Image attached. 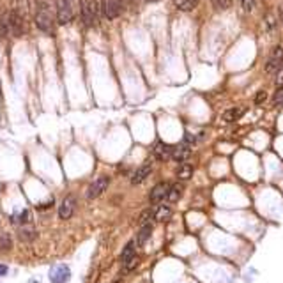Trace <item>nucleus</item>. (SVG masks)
Listing matches in <instances>:
<instances>
[{
    "mask_svg": "<svg viewBox=\"0 0 283 283\" xmlns=\"http://www.w3.org/2000/svg\"><path fill=\"white\" fill-rule=\"evenodd\" d=\"M36 25L39 30H43L44 34H53L55 32V20L48 2L39 0L36 5Z\"/></svg>",
    "mask_w": 283,
    "mask_h": 283,
    "instance_id": "f257e3e1",
    "label": "nucleus"
},
{
    "mask_svg": "<svg viewBox=\"0 0 283 283\" xmlns=\"http://www.w3.org/2000/svg\"><path fill=\"white\" fill-rule=\"evenodd\" d=\"M80 14L85 27H94L98 25V14H99V4L98 0H80Z\"/></svg>",
    "mask_w": 283,
    "mask_h": 283,
    "instance_id": "f03ea898",
    "label": "nucleus"
},
{
    "mask_svg": "<svg viewBox=\"0 0 283 283\" xmlns=\"http://www.w3.org/2000/svg\"><path fill=\"white\" fill-rule=\"evenodd\" d=\"M7 25H9L11 36L20 37L25 34V16L18 9H13L7 13Z\"/></svg>",
    "mask_w": 283,
    "mask_h": 283,
    "instance_id": "7ed1b4c3",
    "label": "nucleus"
},
{
    "mask_svg": "<svg viewBox=\"0 0 283 283\" xmlns=\"http://www.w3.org/2000/svg\"><path fill=\"white\" fill-rule=\"evenodd\" d=\"M73 5L71 0H57V22L59 25H67L73 22Z\"/></svg>",
    "mask_w": 283,
    "mask_h": 283,
    "instance_id": "20e7f679",
    "label": "nucleus"
},
{
    "mask_svg": "<svg viewBox=\"0 0 283 283\" xmlns=\"http://www.w3.org/2000/svg\"><path fill=\"white\" fill-rule=\"evenodd\" d=\"M108 184H110V179H108V177H99V179H96L92 184L88 186L87 198L88 200H94V198H98V196H101L103 193L107 191Z\"/></svg>",
    "mask_w": 283,
    "mask_h": 283,
    "instance_id": "39448f33",
    "label": "nucleus"
},
{
    "mask_svg": "<svg viewBox=\"0 0 283 283\" xmlns=\"http://www.w3.org/2000/svg\"><path fill=\"white\" fill-rule=\"evenodd\" d=\"M121 262H122V265H126V269L128 271L135 265V262H136V242L135 241H130L124 246L122 255H121Z\"/></svg>",
    "mask_w": 283,
    "mask_h": 283,
    "instance_id": "423d86ee",
    "label": "nucleus"
},
{
    "mask_svg": "<svg viewBox=\"0 0 283 283\" xmlns=\"http://www.w3.org/2000/svg\"><path fill=\"white\" fill-rule=\"evenodd\" d=\"M283 65V48L282 46H276L274 48V51L271 53L269 61H267V64H265V71L271 74H274L276 71L280 69Z\"/></svg>",
    "mask_w": 283,
    "mask_h": 283,
    "instance_id": "0eeeda50",
    "label": "nucleus"
},
{
    "mask_svg": "<svg viewBox=\"0 0 283 283\" xmlns=\"http://www.w3.org/2000/svg\"><path fill=\"white\" fill-rule=\"evenodd\" d=\"M71 278V269L67 265H57L55 269L50 271L51 283H67Z\"/></svg>",
    "mask_w": 283,
    "mask_h": 283,
    "instance_id": "6e6552de",
    "label": "nucleus"
},
{
    "mask_svg": "<svg viewBox=\"0 0 283 283\" xmlns=\"http://www.w3.org/2000/svg\"><path fill=\"white\" fill-rule=\"evenodd\" d=\"M103 11L108 20L117 18L122 11V2L121 0H103Z\"/></svg>",
    "mask_w": 283,
    "mask_h": 283,
    "instance_id": "1a4fd4ad",
    "label": "nucleus"
},
{
    "mask_svg": "<svg viewBox=\"0 0 283 283\" xmlns=\"http://www.w3.org/2000/svg\"><path fill=\"white\" fill-rule=\"evenodd\" d=\"M168 188H170V184H167V182H159V184L154 186L152 190H151V195H149L151 204H159V202L167 198Z\"/></svg>",
    "mask_w": 283,
    "mask_h": 283,
    "instance_id": "9d476101",
    "label": "nucleus"
},
{
    "mask_svg": "<svg viewBox=\"0 0 283 283\" xmlns=\"http://www.w3.org/2000/svg\"><path fill=\"white\" fill-rule=\"evenodd\" d=\"M152 154L154 158L159 159V161H167V159H170V156H172V147L168 144H165V142H156L152 147Z\"/></svg>",
    "mask_w": 283,
    "mask_h": 283,
    "instance_id": "9b49d317",
    "label": "nucleus"
},
{
    "mask_svg": "<svg viewBox=\"0 0 283 283\" xmlns=\"http://www.w3.org/2000/svg\"><path fill=\"white\" fill-rule=\"evenodd\" d=\"M190 154H191L190 145L182 142V144H179V145H175V147H172V156H170V158H172L174 161H177V163H184L186 159L190 158Z\"/></svg>",
    "mask_w": 283,
    "mask_h": 283,
    "instance_id": "f8f14e48",
    "label": "nucleus"
},
{
    "mask_svg": "<svg viewBox=\"0 0 283 283\" xmlns=\"http://www.w3.org/2000/svg\"><path fill=\"white\" fill-rule=\"evenodd\" d=\"M74 207H76L74 196H67V198H64V202H62L61 207H59V218H61V219L71 218V216H73V213H74Z\"/></svg>",
    "mask_w": 283,
    "mask_h": 283,
    "instance_id": "ddd939ff",
    "label": "nucleus"
},
{
    "mask_svg": "<svg viewBox=\"0 0 283 283\" xmlns=\"http://www.w3.org/2000/svg\"><path fill=\"white\" fill-rule=\"evenodd\" d=\"M151 172H152V165H151L149 161L144 163V165H142L140 168H136L135 174L131 175V184H140V182H144Z\"/></svg>",
    "mask_w": 283,
    "mask_h": 283,
    "instance_id": "4468645a",
    "label": "nucleus"
},
{
    "mask_svg": "<svg viewBox=\"0 0 283 283\" xmlns=\"http://www.w3.org/2000/svg\"><path fill=\"white\" fill-rule=\"evenodd\" d=\"M151 234H152V221L142 223V228H140L138 236H136V246H144L145 242L149 241Z\"/></svg>",
    "mask_w": 283,
    "mask_h": 283,
    "instance_id": "2eb2a0df",
    "label": "nucleus"
},
{
    "mask_svg": "<svg viewBox=\"0 0 283 283\" xmlns=\"http://www.w3.org/2000/svg\"><path fill=\"white\" fill-rule=\"evenodd\" d=\"M172 216V209L168 205H159L158 209H154V219L156 221H167Z\"/></svg>",
    "mask_w": 283,
    "mask_h": 283,
    "instance_id": "dca6fc26",
    "label": "nucleus"
},
{
    "mask_svg": "<svg viewBox=\"0 0 283 283\" xmlns=\"http://www.w3.org/2000/svg\"><path fill=\"white\" fill-rule=\"evenodd\" d=\"M244 108H230V110H227L225 113H223V121L225 122H234V121H237L239 117H242L244 115Z\"/></svg>",
    "mask_w": 283,
    "mask_h": 283,
    "instance_id": "f3484780",
    "label": "nucleus"
},
{
    "mask_svg": "<svg viewBox=\"0 0 283 283\" xmlns=\"http://www.w3.org/2000/svg\"><path fill=\"white\" fill-rule=\"evenodd\" d=\"M191 175H193V167L188 165V163H181L179 168H177V177H179L181 181H188Z\"/></svg>",
    "mask_w": 283,
    "mask_h": 283,
    "instance_id": "a211bd4d",
    "label": "nucleus"
},
{
    "mask_svg": "<svg viewBox=\"0 0 283 283\" xmlns=\"http://www.w3.org/2000/svg\"><path fill=\"white\" fill-rule=\"evenodd\" d=\"M181 193H182V186L170 184V188H168V193H167V200H168V202H177V200L181 198Z\"/></svg>",
    "mask_w": 283,
    "mask_h": 283,
    "instance_id": "6ab92c4d",
    "label": "nucleus"
},
{
    "mask_svg": "<svg viewBox=\"0 0 283 283\" xmlns=\"http://www.w3.org/2000/svg\"><path fill=\"white\" fill-rule=\"evenodd\" d=\"M174 2L181 11H193L198 5L200 0H174Z\"/></svg>",
    "mask_w": 283,
    "mask_h": 283,
    "instance_id": "aec40b11",
    "label": "nucleus"
},
{
    "mask_svg": "<svg viewBox=\"0 0 283 283\" xmlns=\"http://www.w3.org/2000/svg\"><path fill=\"white\" fill-rule=\"evenodd\" d=\"M20 239H23V241H34L36 239V232H34L32 228H28V227H23V228H20Z\"/></svg>",
    "mask_w": 283,
    "mask_h": 283,
    "instance_id": "412c9836",
    "label": "nucleus"
},
{
    "mask_svg": "<svg viewBox=\"0 0 283 283\" xmlns=\"http://www.w3.org/2000/svg\"><path fill=\"white\" fill-rule=\"evenodd\" d=\"M13 248V242H11V237L7 234H0V250L2 251H9Z\"/></svg>",
    "mask_w": 283,
    "mask_h": 283,
    "instance_id": "4be33fe9",
    "label": "nucleus"
},
{
    "mask_svg": "<svg viewBox=\"0 0 283 283\" xmlns=\"http://www.w3.org/2000/svg\"><path fill=\"white\" fill-rule=\"evenodd\" d=\"M13 223H27L28 221V211L25 209V211H20V213H16V214H13Z\"/></svg>",
    "mask_w": 283,
    "mask_h": 283,
    "instance_id": "5701e85b",
    "label": "nucleus"
},
{
    "mask_svg": "<svg viewBox=\"0 0 283 283\" xmlns=\"http://www.w3.org/2000/svg\"><path fill=\"white\" fill-rule=\"evenodd\" d=\"M213 2V5L216 7V9L223 11V9H228L230 7V4H232V0H211Z\"/></svg>",
    "mask_w": 283,
    "mask_h": 283,
    "instance_id": "b1692460",
    "label": "nucleus"
},
{
    "mask_svg": "<svg viewBox=\"0 0 283 283\" xmlns=\"http://www.w3.org/2000/svg\"><path fill=\"white\" fill-rule=\"evenodd\" d=\"M239 2H241V7L244 13H251L255 7V0H239Z\"/></svg>",
    "mask_w": 283,
    "mask_h": 283,
    "instance_id": "393cba45",
    "label": "nucleus"
},
{
    "mask_svg": "<svg viewBox=\"0 0 283 283\" xmlns=\"http://www.w3.org/2000/svg\"><path fill=\"white\" fill-rule=\"evenodd\" d=\"M152 219H154V209L144 211V214L140 216V223H147V221H152Z\"/></svg>",
    "mask_w": 283,
    "mask_h": 283,
    "instance_id": "a878e982",
    "label": "nucleus"
},
{
    "mask_svg": "<svg viewBox=\"0 0 283 283\" xmlns=\"http://www.w3.org/2000/svg\"><path fill=\"white\" fill-rule=\"evenodd\" d=\"M273 101H274V105H282V103H283V85H280L278 90L274 92Z\"/></svg>",
    "mask_w": 283,
    "mask_h": 283,
    "instance_id": "bb28decb",
    "label": "nucleus"
},
{
    "mask_svg": "<svg viewBox=\"0 0 283 283\" xmlns=\"http://www.w3.org/2000/svg\"><path fill=\"white\" fill-rule=\"evenodd\" d=\"M274 74H276V84H278V85H283V65H282V67H280V69L276 71V73H274Z\"/></svg>",
    "mask_w": 283,
    "mask_h": 283,
    "instance_id": "cd10ccee",
    "label": "nucleus"
},
{
    "mask_svg": "<svg viewBox=\"0 0 283 283\" xmlns=\"http://www.w3.org/2000/svg\"><path fill=\"white\" fill-rule=\"evenodd\" d=\"M264 99H265V92H264V90H260L259 96H257V99H255V103H262Z\"/></svg>",
    "mask_w": 283,
    "mask_h": 283,
    "instance_id": "c85d7f7f",
    "label": "nucleus"
},
{
    "mask_svg": "<svg viewBox=\"0 0 283 283\" xmlns=\"http://www.w3.org/2000/svg\"><path fill=\"white\" fill-rule=\"evenodd\" d=\"M7 274V265L0 264V276H5Z\"/></svg>",
    "mask_w": 283,
    "mask_h": 283,
    "instance_id": "c756f323",
    "label": "nucleus"
},
{
    "mask_svg": "<svg viewBox=\"0 0 283 283\" xmlns=\"http://www.w3.org/2000/svg\"><path fill=\"white\" fill-rule=\"evenodd\" d=\"M147 2H159V0H147Z\"/></svg>",
    "mask_w": 283,
    "mask_h": 283,
    "instance_id": "7c9ffc66",
    "label": "nucleus"
}]
</instances>
